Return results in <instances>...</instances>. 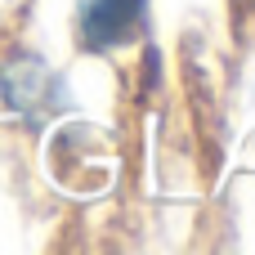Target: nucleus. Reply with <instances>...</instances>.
<instances>
[{"label": "nucleus", "instance_id": "obj_1", "mask_svg": "<svg viewBox=\"0 0 255 255\" xmlns=\"http://www.w3.org/2000/svg\"><path fill=\"white\" fill-rule=\"evenodd\" d=\"M0 94H4V103H9L13 112L27 117V121H49V117L67 103L58 76H54L36 54H13V58L0 67Z\"/></svg>", "mask_w": 255, "mask_h": 255}, {"label": "nucleus", "instance_id": "obj_2", "mask_svg": "<svg viewBox=\"0 0 255 255\" xmlns=\"http://www.w3.org/2000/svg\"><path fill=\"white\" fill-rule=\"evenodd\" d=\"M148 0H85L81 4V40L90 49H117L143 27Z\"/></svg>", "mask_w": 255, "mask_h": 255}]
</instances>
